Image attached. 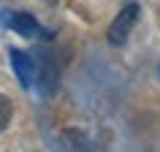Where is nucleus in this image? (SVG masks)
Masks as SVG:
<instances>
[{"instance_id":"nucleus-6","label":"nucleus","mask_w":160,"mask_h":152,"mask_svg":"<svg viewBox=\"0 0 160 152\" xmlns=\"http://www.w3.org/2000/svg\"><path fill=\"white\" fill-rule=\"evenodd\" d=\"M43 3H46V6H57V0H43Z\"/></svg>"},{"instance_id":"nucleus-5","label":"nucleus","mask_w":160,"mask_h":152,"mask_svg":"<svg viewBox=\"0 0 160 152\" xmlns=\"http://www.w3.org/2000/svg\"><path fill=\"white\" fill-rule=\"evenodd\" d=\"M11 114H14V106L6 95H0V130H6L11 122Z\"/></svg>"},{"instance_id":"nucleus-2","label":"nucleus","mask_w":160,"mask_h":152,"mask_svg":"<svg viewBox=\"0 0 160 152\" xmlns=\"http://www.w3.org/2000/svg\"><path fill=\"white\" fill-rule=\"evenodd\" d=\"M0 25H8L11 30H17L25 38H46V33L35 22V17L33 14H25V11H3L0 14Z\"/></svg>"},{"instance_id":"nucleus-4","label":"nucleus","mask_w":160,"mask_h":152,"mask_svg":"<svg viewBox=\"0 0 160 152\" xmlns=\"http://www.w3.org/2000/svg\"><path fill=\"white\" fill-rule=\"evenodd\" d=\"M35 82H38V87H41V93L46 98H52V95L57 93L60 73H57V68H54V63L49 60V54H41V71L35 73Z\"/></svg>"},{"instance_id":"nucleus-3","label":"nucleus","mask_w":160,"mask_h":152,"mask_svg":"<svg viewBox=\"0 0 160 152\" xmlns=\"http://www.w3.org/2000/svg\"><path fill=\"white\" fill-rule=\"evenodd\" d=\"M11 65L17 71V79L22 87H30L35 82V60L22 49H11Z\"/></svg>"},{"instance_id":"nucleus-1","label":"nucleus","mask_w":160,"mask_h":152,"mask_svg":"<svg viewBox=\"0 0 160 152\" xmlns=\"http://www.w3.org/2000/svg\"><path fill=\"white\" fill-rule=\"evenodd\" d=\"M136 19H138V6L136 3H128L125 8L119 11V17L111 22L109 33H106V38H109L111 46H125L128 35H130V30H133Z\"/></svg>"}]
</instances>
